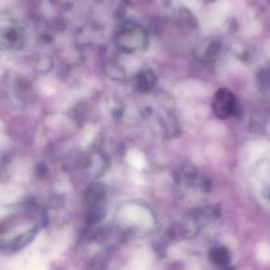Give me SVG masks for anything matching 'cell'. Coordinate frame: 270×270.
Returning <instances> with one entry per match:
<instances>
[{
    "label": "cell",
    "instance_id": "cell-1",
    "mask_svg": "<svg viewBox=\"0 0 270 270\" xmlns=\"http://www.w3.org/2000/svg\"><path fill=\"white\" fill-rule=\"evenodd\" d=\"M107 191L105 185L101 183H93L88 186L84 192L83 200L88 209L105 205Z\"/></svg>",
    "mask_w": 270,
    "mask_h": 270
},
{
    "label": "cell",
    "instance_id": "cell-2",
    "mask_svg": "<svg viewBox=\"0 0 270 270\" xmlns=\"http://www.w3.org/2000/svg\"><path fill=\"white\" fill-rule=\"evenodd\" d=\"M119 37V44L127 51H136L142 49L145 45V38L141 30L135 28L127 30Z\"/></svg>",
    "mask_w": 270,
    "mask_h": 270
},
{
    "label": "cell",
    "instance_id": "cell-3",
    "mask_svg": "<svg viewBox=\"0 0 270 270\" xmlns=\"http://www.w3.org/2000/svg\"><path fill=\"white\" fill-rule=\"evenodd\" d=\"M157 78L153 71H140L134 79V85L135 90L140 93H146L152 91L157 85Z\"/></svg>",
    "mask_w": 270,
    "mask_h": 270
},
{
    "label": "cell",
    "instance_id": "cell-4",
    "mask_svg": "<svg viewBox=\"0 0 270 270\" xmlns=\"http://www.w3.org/2000/svg\"><path fill=\"white\" fill-rule=\"evenodd\" d=\"M230 98L228 97L227 92L220 90L216 93V96L212 102L213 111L216 113V116L219 117H224L227 116L229 112L230 108Z\"/></svg>",
    "mask_w": 270,
    "mask_h": 270
},
{
    "label": "cell",
    "instance_id": "cell-5",
    "mask_svg": "<svg viewBox=\"0 0 270 270\" xmlns=\"http://www.w3.org/2000/svg\"><path fill=\"white\" fill-rule=\"evenodd\" d=\"M211 259L218 264H227L230 261L229 252L224 247L216 248L211 253Z\"/></svg>",
    "mask_w": 270,
    "mask_h": 270
},
{
    "label": "cell",
    "instance_id": "cell-6",
    "mask_svg": "<svg viewBox=\"0 0 270 270\" xmlns=\"http://www.w3.org/2000/svg\"><path fill=\"white\" fill-rule=\"evenodd\" d=\"M226 270H234V269H233V268H227V269H226Z\"/></svg>",
    "mask_w": 270,
    "mask_h": 270
}]
</instances>
